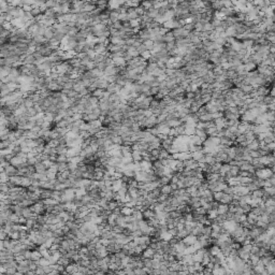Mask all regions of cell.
I'll use <instances>...</instances> for the list:
<instances>
[{
	"label": "cell",
	"mask_w": 275,
	"mask_h": 275,
	"mask_svg": "<svg viewBox=\"0 0 275 275\" xmlns=\"http://www.w3.org/2000/svg\"><path fill=\"white\" fill-rule=\"evenodd\" d=\"M273 170H271L270 168H268V167H265V168H261V169H257L256 172H255V174H256L257 177H259V179H269V177H271L272 175H274V173H273Z\"/></svg>",
	"instance_id": "obj_1"
},
{
	"label": "cell",
	"mask_w": 275,
	"mask_h": 275,
	"mask_svg": "<svg viewBox=\"0 0 275 275\" xmlns=\"http://www.w3.org/2000/svg\"><path fill=\"white\" fill-rule=\"evenodd\" d=\"M197 236L193 234H191V233H189V234H187L186 236H185L184 239H182V241L185 243V245H192V244H195L196 242H197Z\"/></svg>",
	"instance_id": "obj_2"
},
{
	"label": "cell",
	"mask_w": 275,
	"mask_h": 275,
	"mask_svg": "<svg viewBox=\"0 0 275 275\" xmlns=\"http://www.w3.org/2000/svg\"><path fill=\"white\" fill-rule=\"evenodd\" d=\"M204 155H205V154L203 153L202 148H201V150H196V152H192L191 153V158L196 161H200L201 159L204 157Z\"/></svg>",
	"instance_id": "obj_3"
},
{
	"label": "cell",
	"mask_w": 275,
	"mask_h": 275,
	"mask_svg": "<svg viewBox=\"0 0 275 275\" xmlns=\"http://www.w3.org/2000/svg\"><path fill=\"white\" fill-rule=\"evenodd\" d=\"M174 248H175V251H176V253H179V254H182V255H184V251H185V248H186V245H185V243L183 242L182 240L181 241H179L175 245L173 246Z\"/></svg>",
	"instance_id": "obj_4"
},
{
	"label": "cell",
	"mask_w": 275,
	"mask_h": 275,
	"mask_svg": "<svg viewBox=\"0 0 275 275\" xmlns=\"http://www.w3.org/2000/svg\"><path fill=\"white\" fill-rule=\"evenodd\" d=\"M155 253H156L155 249L150 248V247H147L146 249H144V251H142L141 257L142 258H153V256H154Z\"/></svg>",
	"instance_id": "obj_5"
},
{
	"label": "cell",
	"mask_w": 275,
	"mask_h": 275,
	"mask_svg": "<svg viewBox=\"0 0 275 275\" xmlns=\"http://www.w3.org/2000/svg\"><path fill=\"white\" fill-rule=\"evenodd\" d=\"M229 212V204L226 203H219L217 208V213L218 214H227Z\"/></svg>",
	"instance_id": "obj_6"
},
{
	"label": "cell",
	"mask_w": 275,
	"mask_h": 275,
	"mask_svg": "<svg viewBox=\"0 0 275 275\" xmlns=\"http://www.w3.org/2000/svg\"><path fill=\"white\" fill-rule=\"evenodd\" d=\"M131 157L133 162H139L142 160V152L141 150H132L131 152Z\"/></svg>",
	"instance_id": "obj_7"
},
{
	"label": "cell",
	"mask_w": 275,
	"mask_h": 275,
	"mask_svg": "<svg viewBox=\"0 0 275 275\" xmlns=\"http://www.w3.org/2000/svg\"><path fill=\"white\" fill-rule=\"evenodd\" d=\"M160 190H161V193H163V195H171V192H172V189H171V186H170V184L161 185V186H160Z\"/></svg>",
	"instance_id": "obj_8"
},
{
	"label": "cell",
	"mask_w": 275,
	"mask_h": 275,
	"mask_svg": "<svg viewBox=\"0 0 275 275\" xmlns=\"http://www.w3.org/2000/svg\"><path fill=\"white\" fill-rule=\"evenodd\" d=\"M143 44H144V46L146 47L147 51H152L154 45H155V42L153 40H150V39H147V40L143 41Z\"/></svg>",
	"instance_id": "obj_9"
}]
</instances>
